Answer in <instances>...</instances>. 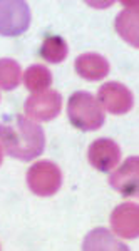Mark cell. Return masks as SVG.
Instances as JSON below:
<instances>
[{
	"instance_id": "6da1fadb",
	"label": "cell",
	"mask_w": 139,
	"mask_h": 251,
	"mask_svg": "<svg viewBox=\"0 0 139 251\" xmlns=\"http://www.w3.org/2000/svg\"><path fill=\"white\" fill-rule=\"evenodd\" d=\"M0 144L7 154L20 161H32L46 149V134L39 124L14 114L5 116L0 123Z\"/></svg>"
},
{
	"instance_id": "7a4b0ae2",
	"label": "cell",
	"mask_w": 139,
	"mask_h": 251,
	"mask_svg": "<svg viewBox=\"0 0 139 251\" xmlns=\"http://www.w3.org/2000/svg\"><path fill=\"white\" fill-rule=\"evenodd\" d=\"M67 117L74 127L85 132L97 131L104 124V111L97 99L84 91H77L69 97Z\"/></svg>"
},
{
	"instance_id": "3957f363",
	"label": "cell",
	"mask_w": 139,
	"mask_h": 251,
	"mask_svg": "<svg viewBox=\"0 0 139 251\" xmlns=\"http://www.w3.org/2000/svg\"><path fill=\"white\" fill-rule=\"evenodd\" d=\"M62 184V173L59 166L51 161H39L27 171V186L34 194L42 198L54 196Z\"/></svg>"
},
{
	"instance_id": "277c9868",
	"label": "cell",
	"mask_w": 139,
	"mask_h": 251,
	"mask_svg": "<svg viewBox=\"0 0 139 251\" xmlns=\"http://www.w3.org/2000/svg\"><path fill=\"white\" fill-rule=\"evenodd\" d=\"M30 27V9L24 0H0V35L17 37Z\"/></svg>"
},
{
	"instance_id": "5b68a950",
	"label": "cell",
	"mask_w": 139,
	"mask_h": 251,
	"mask_svg": "<svg viewBox=\"0 0 139 251\" xmlns=\"http://www.w3.org/2000/svg\"><path fill=\"white\" fill-rule=\"evenodd\" d=\"M60 107H62V96L57 91L35 92L24 104V111L28 119L42 121V123L52 121L56 116H59Z\"/></svg>"
},
{
	"instance_id": "8992f818",
	"label": "cell",
	"mask_w": 139,
	"mask_h": 251,
	"mask_svg": "<svg viewBox=\"0 0 139 251\" xmlns=\"http://www.w3.org/2000/svg\"><path fill=\"white\" fill-rule=\"evenodd\" d=\"M97 102L111 114H126L133 109L134 97L124 84L121 82H106L99 87Z\"/></svg>"
},
{
	"instance_id": "52a82bcc",
	"label": "cell",
	"mask_w": 139,
	"mask_h": 251,
	"mask_svg": "<svg viewBox=\"0 0 139 251\" xmlns=\"http://www.w3.org/2000/svg\"><path fill=\"white\" fill-rule=\"evenodd\" d=\"M89 163L101 173H109L116 168L121 159V148L112 139L101 137L89 146Z\"/></svg>"
},
{
	"instance_id": "ba28073f",
	"label": "cell",
	"mask_w": 139,
	"mask_h": 251,
	"mask_svg": "<svg viewBox=\"0 0 139 251\" xmlns=\"http://www.w3.org/2000/svg\"><path fill=\"white\" fill-rule=\"evenodd\" d=\"M112 231L126 240H136L139 236V206L122 203L111 213Z\"/></svg>"
},
{
	"instance_id": "9c48e42d",
	"label": "cell",
	"mask_w": 139,
	"mask_h": 251,
	"mask_svg": "<svg viewBox=\"0 0 139 251\" xmlns=\"http://www.w3.org/2000/svg\"><path fill=\"white\" fill-rule=\"evenodd\" d=\"M109 184L124 196H138L139 193V157L131 156L109 177Z\"/></svg>"
},
{
	"instance_id": "30bf717a",
	"label": "cell",
	"mask_w": 139,
	"mask_h": 251,
	"mask_svg": "<svg viewBox=\"0 0 139 251\" xmlns=\"http://www.w3.org/2000/svg\"><path fill=\"white\" fill-rule=\"evenodd\" d=\"M76 72L85 80H101L109 74V62L104 55L87 52L76 59Z\"/></svg>"
},
{
	"instance_id": "8fae6325",
	"label": "cell",
	"mask_w": 139,
	"mask_h": 251,
	"mask_svg": "<svg viewBox=\"0 0 139 251\" xmlns=\"http://www.w3.org/2000/svg\"><path fill=\"white\" fill-rule=\"evenodd\" d=\"M83 251H129L128 246L106 228H96L85 234Z\"/></svg>"
},
{
	"instance_id": "7c38bea8",
	"label": "cell",
	"mask_w": 139,
	"mask_h": 251,
	"mask_svg": "<svg viewBox=\"0 0 139 251\" xmlns=\"http://www.w3.org/2000/svg\"><path fill=\"white\" fill-rule=\"evenodd\" d=\"M116 30L122 39L134 47H139V32H138V5L124 9L116 19Z\"/></svg>"
},
{
	"instance_id": "4fadbf2b",
	"label": "cell",
	"mask_w": 139,
	"mask_h": 251,
	"mask_svg": "<svg viewBox=\"0 0 139 251\" xmlns=\"http://www.w3.org/2000/svg\"><path fill=\"white\" fill-rule=\"evenodd\" d=\"M39 54L42 55V59L47 60V62L60 64L67 57L69 46L62 37H59V35H47V37L44 39Z\"/></svg>"
},
{
	"instance_id": "5bb4252c",
	"label": "cell",
	"mask_w": 139,
	"mask_h": 251,
	"mask_svg": "<svg viewBox=\"0 0 139 251\" xmlns=\"http://www.w3.org/2000/svg\"><path fill=\"white\" fill-rule=\"evenodd\" d=\"M22 79H24L26 87L32 92H44V91H47L49 86L52 84L51 71H49L46 66H40V64H35V66L28 67Z\"/></svg>"
},
{
	"instance_id": "9a60e30c",
	"label": "cell",
	"mask_w": 139,
	"mask_h": 251,
	"mask_svg": "<svg viewBox=\"0 0 139 251\" xmlns=\"http://www.w3.org/2000/svg\"><path fill=\"white\" fill-rule=\"evenodd\" d=\"M22 69L20 64L14 59H0V89L12 91L20 84Z\"/></svg>"
},
{
	"instance_id": "2e32d148",
	"label": "cell",
	"mask_w": 139,
	"mask_h": 251,
	"mask_svg": "<svg viewBox=\"0 0 139 251\" xmlns=\"http://www.w3.org/2000/svg\"><path fill=\"white\" fill-rule=\"evenodd\" d=\"M3 161V151H2V144H0V164H2Z\"/></svg>"
}]
</instances>
